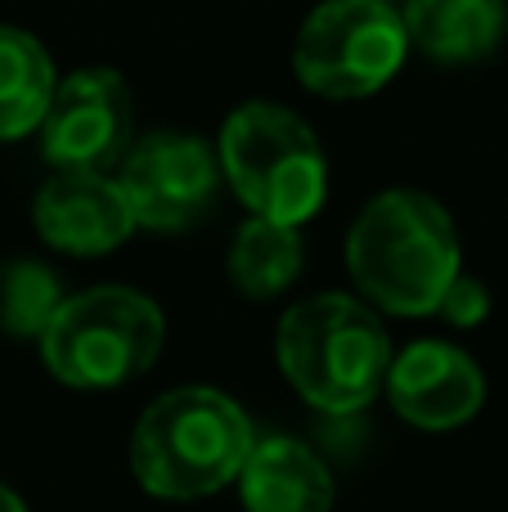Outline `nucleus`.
Returning <instances> with one entry per match:
<instances>
[{"instance_id":"f257e3e1","label":"nucleus","mask_w":508,"mask_h":512,"mask_svg":"<svg viewBox=\"0 0 508 512\" xmlns=\"http://www.w3.org/2000/svg\"><path fill=\"white\" fill-rule=\"evenodd\" d=\"M347 270L374 315H432L464 274L459 230L432 194L387 189L351 225Z\"/></svg>"},{"instance_id":"f03ea898","label":"nucleus","mask_w":508,"mask_h":512,"mask_svg":"<svg viewBox=\"0 0 508 512\" xmlns=\"http://www.w3.org/2000/svg\"><path fill=\"white\" fill-rule=\"evenodd\" d=\"M257 432L216 387H176L140 414L131 432V472L158 499H207L234 486Z\"/></svg>"},{"instance_id":"7ed1b4c3","label":"nucleus","mask_w":508,"mask_h":512,"mask_svg":"<svg viewBox=\"0 0 508 512\" xmlns=\"http://www.w3.org/2000/svg\"><path fill=\"white\" fill-rule=\"evenodd\" d=\"M275 355L306 405L329 418H351L383 391L392 337L360 297L320 292L279 319Z\"/></svg>"},{"instance_id":"20e7f679","label":"nucleus","mask_w":508,"mask_h":512,"mask_svg":"<svg viewBox=\"0 0 508 512\" xmlns=\"http://www.w3.org/2000/svg\"><path fill=\"white\" fill-rule=\"evenodd\" d=\"M216 162L252 221L302 230L329 194V162L315 131L270 99L239 104L225 117Z\"/></svg>"},{"instance_id":"39448f33","label":"nucleus","mask_w":508,"mask_h":512,"mask_svg":"<svg viewBox=\"0 0 508 512\" xmlns=\"http://www.w3.org/2000/svg\"><path fill=\"white\" fill-rule=\"evenodd\" d=\"M162 342L167 319L158 301L122 283H99L63 297L41 333V360L63 387L108 391L149 373Z\"/></svg>"},{"instance_id":"423d86ee","label":"nucleus","mask_w":508,"mask_h":512,"mask_svg":"<svg viewBox=\"0 0 508 512\" xmlns=\"http://www.w3.org/2000/svg\"><path fill=\"white\" fill-rule=\"evenodd\" d=\"M410 54L401 9L383 0H333L302 23L293 72L320 99H365L401 72Z\"/></svg>"},{"instance_id":"0eeeda50","label":"nucleus","mask_w":508,"mask_h":512,"mask_svg":"<svg viewBox=\"0 0 508 512\" xmlns=\"http://www.w3.org/2000/svg\"><path fill=\"white\" fill-rule=\"evenodd\" d=\"M131 90L113 68H81L54 86L45 108L41 158L54 176H108L131 149Z\"/></svg>"},{"instance_id":"6e6552de","label":"nucleus","mask_w":508,"mask_h":512,"mask_svg":"<svg viewBox=\"0 0 508 512\" xmlns=\"http://www.w3.org/2000/svg\"><path fill=\"white\" fill-rule=\"evenodd\" d=\"M221 185V162L203 135L185 131H153L140 144H131L117 171L126 207L135 230L176 234L189 230L198 216H207Z\"/></svg>"},{"instance_id":"1a4fd4ad","label":"nucleus","mask_w":508,"mask_h":512,"mask_svg":"<svg viewBox=\"0 0 508 512\" xmlns=\"http://www.w3.org/2000/svg\"><path fill=\"white\" fill-rule=\"evenodd\" d=\"M392 409L419 432H455L477 418L486 400V378L468 351L450 342H414L392 355L383 382Z\"/></svg>"},{"instance_id":"9d476101","label":"nucleus","mask_w":508,"mask_h":512,"mask_svg":"<svg viewBox=\"0 0 508 512\" xmlns=\"http://www.w3.org/2000/svg\"><path fill=\"white\" fill-rule=\"evenodd\" d=\"M32 225L54 252L104 256L135 234L113 176H50L32 198Z\"/></svg>"},{"instance_id":"9b49d317","label":"nucleus","mask_w":508,"mask_h":512,"mask_svg":"<svg viewBox=\"0 0 508 512\" xmlns=\"http://www.w3.org/2000/svg\"><path fill=\"white\" fill-rule=\"evenodd\" d=\"M243 512H329L333 508V472L306 441L266 436L252 445L239 472Z\"/></svg>"},{"instance_id":"f8f14e48","label":"nucleus","mask_w":508,"mask_h":512,"mask_svg":"<svg viewBox=\"0 0 508 512\" xmlns=\"http://www.w3.org/2000/svg\"><path fill=\"white\" fill-rule=\"evenodd\" d=\"M504 5L495 0H414L401 9L410 45L441 63H477L504 41Z\"/></svg>"},{"instance_id":"ddd939ff","label":"nucleus","mask_w":508,"mask_h":512,"mask_svg":"<svg viewBox=\"0 0 508 512\" xmlns=\"http://www.w3.org/2000/svg\"><path fill=\"white\" fill-rule=\"evenodd\" d=\"M54 63L23 27L0 23V140H23L45 122L54 99Z\"/></svg>"},{"instance_id":"4468645a","label":"nucleus","mask_w":508,"mask_h":512,"mask_svg":"<svg viewBox=\"0 0 508 512\" xmlns=\"http://www.w3.org/2000/svg\"><path fill=\"white\" fill-rule=\"evenodd\" d=\"M225 270H230V283L243 297H252V301L279 297V292L302 274V230L252 221L248 216L230 243Z\"/></svg>"},{"instance_id":"2eb2a0df","label":"nucleus","mask_w":508,"mask_h":512,"mask_svg":"<svg viewBox=\"0 0 508 512\" xmlns=\"http://www.w3.org/2000/svg\"><path fill=\"white\" fill-rule=\"evenodd\" d=\"M63 306L59 274L41 261H14L0 270V328L14 337H36L50 328L54 310Z\"/></svg>"},{"instance_id":"dca6fc26","label":"nucleus","mask_w":508,"mask_h":512,"mask_svg":"<svg viewBox=\"0 0 508 512\" xmlns=\"http://www.w3.org/2000/svg\"><path fill=\"white\" fill-rule=\"evenodd\" d=\"M437 315L446 319V324H455V328H477L486 315H491V292H486L482 279L459 274V279L446 288V297H441Z\"/></svg>"},{"instance_id":"f3484780","label":"nucleus","mask_w":508,"mask_h":512,"mask_svg":"<svg viewBox=\"0 0 508 512\" xmlns=\"http://www.w3.org/2000/svg\"><path fill=\"white\" fill-rule=\"evenodd\" d=\"M0 512H27V508H23V499H18L14 490L5 486V481H0Z\"/></svg>"}]
</instances>
